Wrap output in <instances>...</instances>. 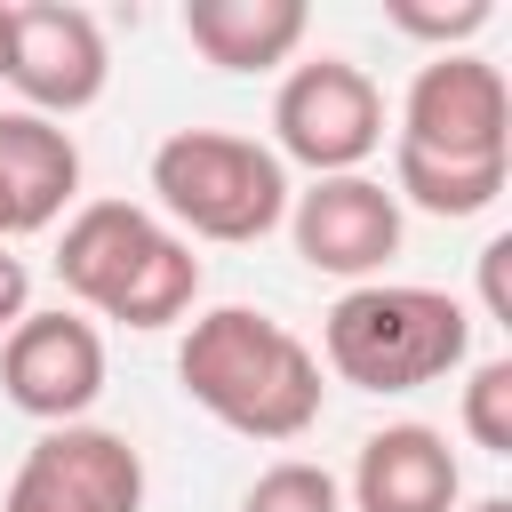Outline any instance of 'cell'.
Here are the masks:
<instances>
[{
	"label": "cell",
	"mask_w": 512,
	"mask_h": 512,
	"mask_svg": "<svg viewBox=\"0 0 512 512\" xmlns=\"http://www.w3.org/2000/svg\"><path fill=\"white\" fill-rule=\"evenodd\" d=\"M504 168H512L504 72L472 48L416 64V80L400 96V128H392V200L456 224V216H480L504 200Z\"/></svg>",
	"instance_id": "6da1fadb"
},
{
	"label": "cell",
	"mask_w": 512,
	"mask_h": 512,
	"mask_svg": "<svg viewBox=\"0 0 512 512\" xmlns=\"http://www.w3.org/2000/svg\"><path fill=\"white\" fill-rule=\"evenodd\" d=\"M176 384L224 432L264 440V448L304 440L320 424V392H328L320 384V352L296 328H280L272 312H256V304L200 312L184 328V344H176Z\"/></svg>",
	"instance_id": "7a4b0ae2"
},
{
	"label": "cell",
	"mask_w": 512,
	"mask_h": 512,
	"mask_svg": "<svg viewBox=\"0 0 512 512\" xmlns=\"http://www.w3.org/2000/svg\"><path fill=\"white\" fill-rule=\"evenodd\" d=\"M56 280L120 328H176L200 304L192 240L136 200H80L56 240Z\"/></svg>",
	"instance_id": "3957f363"
},
{
	"label": "cell",
	"mask_w": 512,
	"mask_h": 512,
	"mask_svg": "<svg viewBox=\"0 0 512 512\" xmlns=\"http://www.w3.org/2000/svg\"><path fill=\"white\" fill-rule=\"evenodd\" d=\"M328 376L352 392H424L472 360V312L448 288L416 280H360L320 320Z\"/></svg>",
	"instance_id": "277c9868"
},
{
	"label": "cell",
	"mask_w": 512,
	"mask_h": 512,
	"mask_svg": "<svg viewBox=\"0 0 512 512\" xmlns=\"http://www.w3.org/2000/svg\"><path fill=\"white\" fill-rule=\"evenodd\" d=\"M152 216L184 240H224L248 248L272 224H288V168L272 144L232 136V128H176L152 152Z\"/></svg>",
	"instance_id": "5b68a950"
},
{
	"label": "cell",
	"mask_w": 512,
	"mask_h": 512,
	"mask_svg": "<svg viewBox=\"0 0 512 512\" xmlns=\"http://www.w3.org/2000/svg\"><path fill=\"white\" fill-rule=\"evenodd\" d=\"M384 144V88L344 64V56H304L288 64L272 96V160L312 168V176H360V160Z\"/></svg>",
	"instance_id": "8992f818"
},
{
	"label": "cell",
	"mask_w": 512,
	"mask_h": 512,
	"mask_svg": "<svg viewBox=\"0 0 512 512\" xmlns=\"http://www.w3.org/2000/svg\"><path fill=\"white\" fill-rule=\"evenodd\" d=\"M0 80L40 120L88 112L104 96V80H112L104 24L88 8H72V0H8V64H0Z\"/></svg>",
	"instance_id": "52a82bcc"
},
{
	"label": "cell",
	"mask_w": 512,
	"mask_h": 512,
	"mask_svg": "<svg viewBox=\"0 0 512 512\" xmlns=\"http://www.w3.org/2000/svg\"><path fill=\"white\" fill-rule=\"evenodd\" d=\"M144 504V456L128 432H104V424H48L0 512H136Z\"/></svg>",
	"instance_id": "ba28073f"
},
{
	"label": "cell",
	"mask_w": 512,
	"mask_h": 512,
	"mask_svg": "<svg viewBox=\"0 0 512 512\" xmlns=\"http://www.w3.org/2000/svg\"><path fill=\"white\" fill-rule=\"evenodd\" d=\"M0 392L8 408H24L40 432L48 424H88L96 392H104V336L80 312H24L0 336Z\"/></svg>",
	"instance_id": "9c48e42d"
},
{
	"label": "cell",
	"mask_w": 512,
	"mask_h": 512,
	"mask_svg": "<svg viewBox=\"0 0 512 512\" xmlns=\"http://www.w3.org/2000/svg\"><path fill=\"white\" fill-rule=\"evenodd\" d=\"M288 232L296 256L328 280H384V264L400 256V200L376 176H312L288 200Z\"/></svg>",
	"instance_id": "30bf717a"
},
{
	"label": "cell",
	"mask_w": 512,
	"mask_h": 512,
	"mask_svg": "<svg viewBox=\"0 0 512 512\" xmlns=\"http://www.w3.org/2000/svg\"><path fill=\"white\" fill-rule=\"evenodd\" d=\"M456 504H464V472L432 424H384L360 440L352 512H456Z\"/></svg>",
	"instance_id": "8fae6325"
},
{
	"label": "cell",
	"mask_w": 512,
	"mask_h": 512,
	"mask_svg": "<svg viewBox=\"0 0 512 512\" xmlns=\"http://www.w3.org/2000/svg\"><path fill=\"white\" fill-rule=\"evenodd\" d=\"M72 192H80V144L40 112H0V216H8V240L48 232Z\"/></svg>",
	"instance_id": "7c38bea8"
},
{
	"label": "cell",
	"mask_w": 512,
	"mask_h": 512,
	"mask_svg": "<svg viewBox=\"0 0 512 512\" xmlns=\"http://www.w3.org/2000/svg\"><path fill=\"white\" fill-rule=\"evenodd\" d=\"M304 0H184V40L216 72H272L304 48Z\"/></svg>",
	"instance_id": "4fadbf2b"
},
{
	"label": "cell",
	"mask_w": 512,
	"mask_h": 512,
	"mask_svg": "<svg viewBox=\"0 0 512 512\" xmlns=\"http://www.w3.org/2000/svg\"><path fill=\"white\" fill-rule=\"evenodd\" d=\"M240 512H344V488L328 464H304V456H280L248 480Z\"/></svg>",
	"instance_id": "5bb4252c"
},
{
	"label": "cell",
	"mask_w": 512,
	"mask_h": 512,
	"mask_svg": "<svg viewBox=\"0 0 512 512\" xmlns=\"http://www.w3.org/2000/svg\"><path fill=\"white\" fill-rule=\"evenodd\" d=\"M464 440L480 456H512V360H480L464 376Z\"/></svg>",
	"instance_id": "9a60e30c"
},
{
	"label": "cell",
	"mask_w": 512,
	"mask_h": 512,
	"mask_svg": "<svg viewBox=\"0 0 512 512\" xmlns=\"http://www.w3.org/2000/svg\"><path fill=\"white\" fill-rule=\"evenodd\" d=\"M384 16H392V32H408V40H432V48L448 56L456 40H472V32H488V16H496V8H488V0H456V8H424V0H392Z\"/></svg>",
	"instance_id": "2e32d148"
},
{
	"label": "cell",
	"mask_w": 512,
	"mask_h": 512,
	"mask_svg": "<svg viewBox=\"0 0 512 512\" xmlns=\"http://www.w3.org/2000/svg\"><path fill=\"white\" fill-rule=\"evenodd\" d=\"M480 304H488V320H512V232H496L480 248Z\"/></svg>",
	"instance_id": "e0dca14e"
},
{
	"label": "cell",
	"mask_w": 512,
	"mask_h": 512,
	"mask_svg": "<svg viewBox=\"0 0 512 512\" xmlns=\"http://www.w3.org/2000/svg\"><path fill=\"white\" fill-rule=\"evenodd\" d=\"M24 312H32V272H24L16 248H0V336H8Z\"/></svg>",
	"instance_id": "ac0fdd59"
},
{
	"label": "cell",
	"mask_w": 512,
	"mask_h": 512,
	"mask_svg": "<svg viewBox=\"0 0 512 512\" xmlns=\"http://www.w3.org/2000/svg\"><path fill=\"white\" fill-rule=\"evenodd\" d=\"M464 512H512V496H472Z\"/></svg>",
	"instance_id": "d6986e66"
},
{
	"label": "cell",
	"mask_w": 512,
	"mask_h": 512,
	"mask_svg": "<svg viewBox=\"0 0 512 512\" xmlns=\"http://www.w3.org/2000/svg\"><path fill=\"white\" fill-rule=\"evenodd\" d=\"M0 64H8V0H0Z\"/></svg>",
	"instance_id": "ffe728a7"
},
{
	"label": "cell",
	"mask_w": 512,
	"mask_h": 512,
	"mask_svg": "<svg viewBox=\"0 0 512 512\" xmlns=\"http://www.w3.org/2000/svg\"><path fill=\"white\" fill-rule=\"evenodd\" d=\"M0 248H8V216H0Z\"/></svg>",
	"instance_id": "44dd1931"
}]
</instances>
